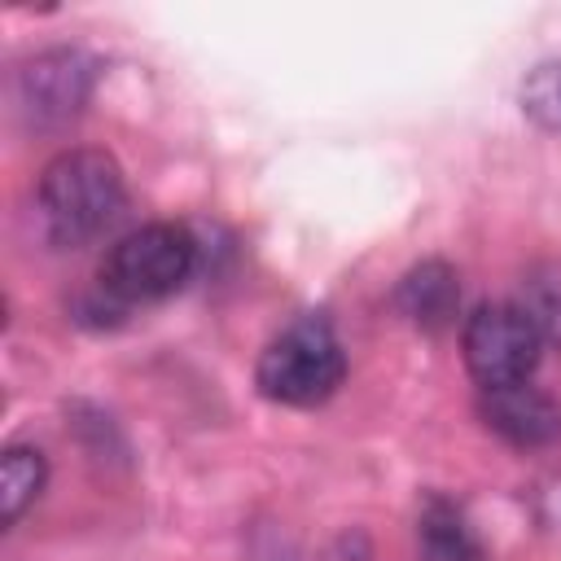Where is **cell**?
I'll return each mask as SVG.
<instances>
[{"instance_id": "obj_1", "label": "cell", "mask_w": 561, "mask_h": 561, "mask_svg": "<svg viewBox=\"0 0 561 561\" xmlns=\"http://www.w3.org/2000/svg\"><path fill=\"white\" fill-rule=\"evenodd\" d=\"M127 202L123 167L105 149H61L44 162L35 184L39 228L57 250H79L101 237Z\"/></svg>"}, {"instance_id": "obj_6", "label": "cell", "mask_w": 561, "mask_h": 561, "mask_svg": "<svg viewBox=\"0 0 561 561\" xmlns=\"http://www.w3.org/2000/svg\"><path fill=\"white\" fill-rule=\"evenodd\" d=\"M478 416L513 447H548L552 438H561V403L535 381L478 390Z\"/></svg>"}, {"instance_id": "obj_5", "label": "cell", "mask_w": 561, "mask_h": 561, "mask_svg": "<svg viewBox=\"0 0 561 561\" xmlns=\"http://www.w3.org/2000/svg\"><path fill=\"white\" fill-rule=\"evenodd\" d=\"M96 88V57L83 48H44L18 70V114L35 131L70 127Z\"/></svg>"}, {"instance_id": "obj_9", "label": "cell", "mask_w": 561, "mask_h": 561, "mask_svg": "<svg viewBox=\"0 0 561 561\" xmlns=\"http://www.w3.org/2000/svg\"><path fill=\"white\" fill-rule=\"evenodd\" d=\"M517 307L543 337V346H561V259H535L517 280Z\"/></svg>"}, {"instance_id": "obj_3", "label": "cell", "mask_w": 561, "mask_h": 561, "mask_svg": "<svg viewBox=\"0 0 561 561\" xmlns=\"http://www.w3.org/2000/svg\"><path fill=\"white\" fill-rule=\"evenodd\" d=\"M346 377V351L324 316H298L285 324L254 364V386L263 399L285 408L324 403Z\"/></svg>"}, {"instance_id": "obj_8", "label": "cell", "mask_w": 561, "mask_h": 561, "mask_svg": "<svg viewBox=\"0 0 561 561\" xmlns=\"http://www.w3.org/2000/svg\"><path fill=\"white\" fill-rule=\"evenodd\" d=\"M48 486V456L31 443H13L4 447L0 460V508H4V526H18L22 513L44 495Z\"/></svg>"}, {"instance_id": "obj_4", "label": "cell", "mask_w": 561, "mask_h": 561, "mask_svg": "<svg viewBox=\"0 0 561 561\" xmlns=\"http://www.w3.org/2000/svg\"><path fill=\"white\" fill-rule=\"evenodd\" d=\"M460 351L478 390H491V386L530 381V373L539 368L543 337L535 333V324L522 316L517 302H478L465 316Z\"/></svg>"}, {"instance_id": "obj_7", "label": "cell", "mask_w": 561, "mask_h": 561, "mask_svg": "<svg viewBox=\"0 0 561 561\" xmlns=\"http://www.w3.org/2000/svg\"><path fill=\"white\" fill-rule=\"evenodd\" d=\"M394 307L425 333H443L447 324H456V307H460V276L447 259H421L416 267H408L394 285Z\"/></svg>"}, {"instance_id": "obj_2", "label": "cell", "mask_w": 561, "mask_h": 561, "mask_svg": "<svg viewBox=\"0 0 561 561\" xmlns=\"http://www.w3.org/2000/svg\"><path fill=\"white\" fill-rule=\"evenodd\" d=\"M197 267V241L184 224H140L123 232L96 267V285L114 307L171 298Z\"/></svg>"}, {"instance_id": "obj_10", "label": "cell", "mask_w": 561, "mask_h": 561, "mask_svg": "<svg viewBox=\"0 0 561 561\" xmlns=\"http://www.w3.org/2000/svg\"><path fill=\"white\" fill-rule=\"evenodd\" d=\"M517 105H522V114H526L535 127L561 131V57L539 61V66L522 79Z\"/></svg>"}]
</instances>
